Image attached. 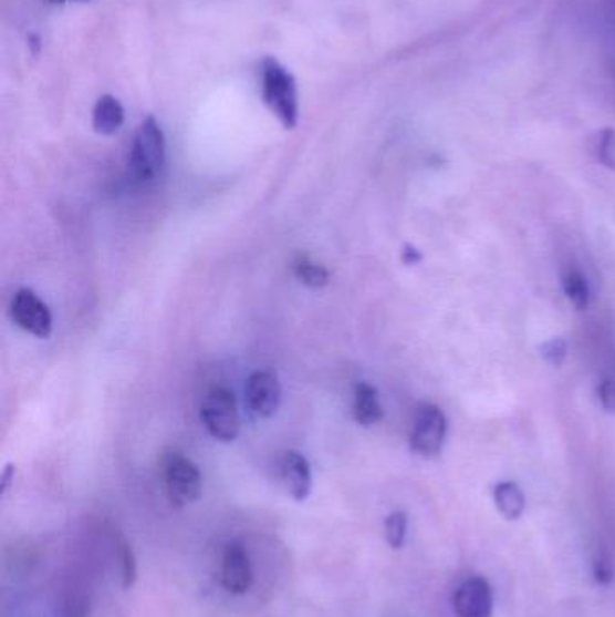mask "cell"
<instances>
[{
	"label": "cell",
	"instance_id": "obj_7",
	"mask_svg": "<svg viewBox=\"0 0 615 617\" xmlns=\"http://www.w3.org/2000/svg\"><path fill=\"white\" fill-rule=\"evenodd\" d=\"M11 320L22 331L30 332L37 338H50L53 332V315L50 307L40 300L31 289H20L11 300Z\"/></svg>",
	"mask_w": 615,
	"mask_h": 617
},
{
	"label": "cell",
	"instance_id": "obj_15",
	"mask_svg": "<svg viewBox=\"0 0 615 617\" xmlns=\"http://www.w3.org/2000/svg\"><path fill=\"white\" fill-rule=\"evenodd\" d=\"M562 282L563 291L572 306L576 307L577 311H585L591 304V289H588V282L583 277V272L571 269L563 275Z\"/></svg>",
	"mask_w": 615,
	"mask_h": 617
},
{
	"label": "cell",
	"instance_id": "obj_22",
	"mask_svg": "<svg viewBox=\"0 0 615 617\" xmlns=\"http://www.w3.org/2000/svg\"><path fill=\"white\" fill-rule=\"evenodd\" d=\"M400 258H403V263H405L406 266H416V264H419L420 260H423V255H420L419 249L414 248L411 244H405Z\"/></svg>",
	"mask_w": 615,
	"mask_h": 617
},
{
	"label": "cell",
	"instance_id": "obj_9",
	"mask_svg": "<svg viewBox=\"0 0 615 617\" xmlns=\"http://www.w3.org/2000/svg\"><path fill=\"white\" fill-rule=\"evenodd\" d=\"M220 582L230 594L248 593L253 584L250 556L237 542L226 545L220 567Z\"/></svg>",
	"mask_w": 615,
	"mask_h": 617
},
{
	"label": "cell",
	"instance_id": "obj_16",
	"mask_svg": "<svg viewBox=\"0 0 615 617\" xmlns=\"http://www.w3.org/2000/svg\"><path fill=\"white\" fill-rule=\"evenodd\" d=\"M116 559L119 565V576H122V587L125 590L133 587L137 579V562L136 554H134L133 545L128 544L127 539L119 536L116 539Z\"/></svg>",
	"mask_w": 615,
	"mask_h": 617
},
{
	"label": "cell",
	"instance_id": "obj_6",
	"mask_svg": "<svg viewBox=\"0 0 615 617\" xmlns=\"http://www.w3.org/2000/svg\"><path fill=\"white\" fill-rule=\"evenodd\" d=\"M282 403V387L273 370H254L244 387L246 410L254 421L273 418Z\"/></svg>",
	"mask_w": 615,
	"mask_h": 617
},
{
	"label": "cell",
	"instance_id": "obj_4",
	"mask_svg": "<svg viewBox=\"0 0 615 617\" xmlns=\"http://www.w3.org/2000/svg\"><path fill=\"white\" fill-rule=\"evenodd\" d=\"M163 479L171 506H188L199 498L202 491L199 467L196 462L179 452H168L163 459Z\"/></svg>",
	"mask_w": 615,
	"mask_h": 617
},
{
	"label": "cell",
	"instance_id": "obj_18",
	"mask_svg": "<svg viewBox=\"0 0 615 617\" xmlns=\"http://www.w3.org/2000/svg\"><path fill=\"white\" fill-rule=\"evenodd\" d=\"M594 154H596L601 165L615 171V128H603V131L597 132Z\"/></svg>",
	"mask_w": 615,
	"mask_h": 617
},
{
	"label": "cell",
	"instance_id": "obj_20",
	"mask_svg": "<svg viewBox=\"0 0 615 617\" xmlns=\"http://www.w3.org/2000/svg\"><path fill=\"white\" fill-rule=\"evenodd\" d=\"M540 354L552 367H562L566 358V341L563 338H552L540 346Z\"/></svg>",
	"mask_w": 615,
	"mask_h": 617
},
{
	"label": "cell",
	"instance_id": "obj_10",
	"mask_svg": "<svg viewBox=\"0 0 615 617\" xmlns=\"http://www.w3.org/2000/svg\"><path fill=\"white\" fill-rule=\"evenodd\" d=\"M280 476H282L283 486L294 501H308L313 491V472H311V464L302 453L294 452V450L283 453L282 461H280Z\"/></svg>",
	"mask_w": 615,
	"mask_h": 617
},
{
	"label": "cell",
	"instance_id": "obj_19",
	"mask_svg": "<svg viewBox=\"0 0 615 617\" xmlns=\"http://www.w3.org/2000/svg\"><path fill=\"white\" fill-rule=\"evenodd\" d=\"M597 395H600L601 407L615 413V364H612L601 378Z\"/></svg>",
	"mask_w": 615,
	"mask_h": 617
},
{
	"label": "cell",
	"instance_id": "obj_1",
	"mask_svg": "<svg viewBox=\"0 0 615 617\" xmlns=\"http://www.w3.org/2000/svg\"><path fill=\"white\" fill-rule=\"evenodd\" d=\"M262 97L269 111L279 117L283 128L293 131L299 125V88L293 73L273 56L262 62Z\"/></svg>",
	"mask_w": 615,
	"mask_h": 617
},
{
	"label": "cell",
	"instance_id": "obj_14",
	"mask_svg": "<svg viewBox=\"0 0 615 617\" xmlns=\"http://www.w3.org/2000/svg\"><path fill=\"white\" fill-rule=\"evenodd\" d=\"M294 277L299 278L303 286L311 287V289H322L329 284L327 269L314 263L308 255H300L293 263Z\"/></svg>",
	"mask_w": 615,
	"mask_h": 617
},
{
	"label": "cell",
	"instance_id": "obj_23",
	"mask_svg": "<svg viewBox=\"0 0 615 617\" xmlns=\"http://www.w3.org/2000/svg\"><path fill=\"white\" fill-rule=\"evenodd\" d=\"M15 479V466L8 464L0 476V495H4L6 491L10 490L11 482Z\"/></svg>",
	"mask_w": 615,
	"mask_h": 617
},
{
	"label": "cell",
	"instance_id": "obj_11",
	"mask_svg": "<svg viewBox=\"0 0 615 617\" xmlns=\"http://www.w3.org/2000/svg\"><path fill=\"white\" fill-rule=\"evenodd\" d=\"M352 413H354L356 423L365 428L374 426V424L382 421V401H379V394H377V389L374 384L365 383V381L356 384Z\"/></svg>",
	"mask_w": 615,
	"mask_h": 617
},
{
	"label": "cell",
	"instance_id": "obj_5",
	"mask_svg": "<svg viewBox=\"0 0 615 617\" xmlns=\"http://www.w3.org/2000/svg\"><path fill=\"white\" fill-rule=\"evenodd\" d=\"M448 421L439 407L419 404L410 430V450L423 459H434L445 446Z\"/></svg>",
	"mask_w": 615,
	"mask_h": 617
},
{
	"label": "cell",
	"instance_id": "obj_24",
	"mask_svg": "<svg viewBox=\"0 0 615 617\" xmlns=\"http://www.w3.org/2000/svg\"><path fill=\"white\" fill-rule=\"evenodd\" d=\"M54 4H62V2H87V0H50Z\"/></svg>",
	"mask_w": 615,
	"mask_h": 617
},
{
	"label": "cell",
	"instance_id": "obj_12",
	"mask_svg": "<svg viewBox=\"0 0 615 617\" xmlns=\"http://www.w3.org/2000/svg\"><path fill=\"white\" fill-rule=\"evenodd\" d=\"M125 123V109L117 97L105 94L93 111V127L100 136H113Z\"/></svg>",
	"mask_w": 615,
	"mask_h": 617
},
{
	"label": "cell",
	"instance_id": "obj_21",
	"mask_svg": "<svg viewBox=\"0 0 615 617\" xmlns=\"http://www.w3.org/2000/svg\"><path fill=\"white\" fill-rule=\"evenodd\" d=\"M594 576H596L597 584H611L614 579V569H612L611 562L605 558H600L594 562Z\"/></svg>",
	"mask_w": 615,
	"mask_h": 617
},
{
	"label": "cell",
	"instance_id": "obj_2",
	"mask_svg": "<svg viewBox=\"0 0 615 617\" xmlns=\"http://www.w3.org/2000/svg\"><path fill=\"white\" fill-rule=\"evenodd\" d=\"M167 161V142L156 117L148 116L143 120L134 137L131 151V172L137 181L156 179Z\"/></svg>",
	"mask_w": 615,
	"mask_h": 617
},
{
	"label": "cell",
	"instance_id": "obj_13",
	"mask_svg": "<svg viewBox=\"0 0 615 617\" xmlns=\"http://www.w3.org/2000/svg\"><path fill=\"white\" fill-rule=\"evenodd\" d=\"M494 504L508 521H518L525 511V495L517 482H499L493 490Z\"/></svg>",
	"mask_w": 615,
	"mask_h": 617
},
{
	"label": "cell",
	"instance_id": "obj_8",
	"mask_svg": "<svg viewBox=\"0 0 615 617\" xmlns=\"http://www.w3.org/2000/svg\"><path fill=\"white\" fill-rule=\"evenodd\" d=\"M459 617H493V588L483 578H469L460 585L454 598Z\"/></svg>",
	"mask_w": 615,
	"mask_h": 617
},
{
	"label": "cell",
	"instance_id": "obj_17",
	"mask_svg": "<svg viewBox=\"0 0 615 617\" xmlns=\"http://www.w3.org/2000/svg\"><path fill=\"white\" fill-rule=\"evenodd\" d=\"M406 531H408V516L403 511H394L386 516L385 538L392 549H400L406 542Z\"/></svg>",
	"mask_w": 615,
	"mask_h": 617
},
{
	"label": "cell",
	"instance_id": "obj_3",
	"mask_svg": "<svg viewBox=\"0 0 615 617\" xmlns=\"http://www.w3.org/2000/svg\"><path fill=\"white\" fill-rule=\"evenodd\" d=\"M200 421L211 438L220 443H233L240 433L239 404L231 390L216 387L200 404Z\"/></svg>",
	"mask_w": 615,
	"mask_h": 617
}]
</instances>
